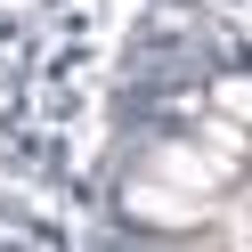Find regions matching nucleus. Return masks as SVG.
I'll return each mask as SVG.
<instances>
[{"instance_id":"nucleus-1","label":"nucleus","mask_w":252,"mask_h":252,"mask_svg":"<svg viewBox=\"0 0 252 252\" xmlns=\"http://www.w3.org/2000/svg\"><path fill=\"white\" fill-rule=\"evenodd\" d=\"M220 171H228V163H203V155H187V147H163V155H155V179L195 187V195H212V187H220Z\"/></svg>"},{"instance_id":"nucleus-2","label":"nucleus","mask_w":252,"mask_h":252,"mask_svg":"<svg viewBox=\"0 0 252 252\" xmlns=\"http://www.w3.org/2000/svg\"><path fill=\"white\" fill-rule=\"evenodd\" d=\"M130 212H147V220H195V203L163 195V187H130Z\"/></svg>"},{"instance_id":"nucleus-3","label":"nucleus","mask_w":252,"mask_h":252,"mask_svg":"<svg viewBox=\"0 0 252 252\" xmlns=\"http://www.w3.org/2000/svg\"><path fill=\"white\" fill-rule=\"evenodd\" d=\"M220 114H228V122H252V82H220Z\"/></svg>"}]
</instances>
